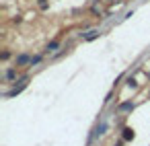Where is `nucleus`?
<instances>
[{
    "instance_id": "nucleus-1",
    "label": "nucleus",
    "mask_w": 150,
    "mask_h": 146,
    "mask_svg": "<svg viewBox=\"0 0 150 146\" xmlns=\"http://www.w3.org/2000/svg\"><path fill=\"white\" fill-rule=\"evenodd\" d=\"M27 82H29V78L25 76V78H23V82H21L19 86H15L13 91H8V93H4V97H15V95H19V93H21V91H23V89L27 86Z\"/></svg>"
},
{
    "instance_id": "nucleus-2",
    "label": "nucleus",
    "mask_w": 150,
    "mask_h": 146,
    "mask_svg": "<svg viewBox=\"0 0 150 146\" xmlns=\"http://www.w3.org/2000/svg\"><path fill=\"white\" fill-rule=\"evenodd\" d=\"M15 76H17V70H13V68H11V70H6V72H4V80H13V78H15Z\"/></svg>"
},
{
    "instance_id": "nucleus-3",
    "label": "nucleus",
    "mask_w": 150,
    "mask_h": 146,
    "mask_svg": "<svg viewBox=\"0 0 150 146\" xmlns=\"http://www.w3.org/2000/svg\"><path fill=\"white\" fill-rule=\"evenodd\" d=\"M58 45H60L58 41H52V43H50V45L45 47V52H54V50H58Z\"/></svg>"
},
{
    "instance_id": "nucleus-4",
    "label": "nucleus",
    "mask_w": 150,
    "mask_h": 146,
    "mask_svg": "<svg viewBox=\"0 0 150 146\" xmlns=\"http://www.w3.org/2000/svg\"><path fill=\"white\" fill-rule=\"evenodd\" d=\"M119 109H121V111H125V109H134V103H123Z\"/></svg>"
},
{
    "instance_id": "nucleus-5",
    "label": "nucleus",
    "mask_w": 150,
    "mask_h": 146,
    "mask_svg": "<svg viewBox=\"0 0 150 146\" xmlns=\"http://www.w3.org/2000/svg\"><path fill=\"white\" fill-rule=\"evenodd\" d=\"M99 35V31H91L88 35H84V39H93V37H97Z\"/></svg>"
}]
</instances>
